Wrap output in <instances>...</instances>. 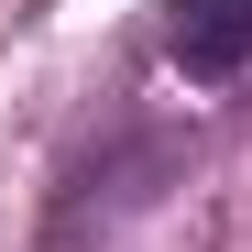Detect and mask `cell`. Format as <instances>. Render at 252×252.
Returning a JSON list of instances; mask_svg holds the SVG:
<instances>
[{
    "mask_svg": "<svg viewBox=\"0 0 252 252\" xmlns=\"http://www.w3.org/2000/svg\"><path fill=\"white\" fill-rule=\"evenodd\" d=\"M252 55V0H176V66L187 77H230Z\"/></svg>",
    "mask_w": 252,
    "mask_h": 252,
    "instance_id": "6da1fadb",
    "label": "cell"
}]
</instances>
